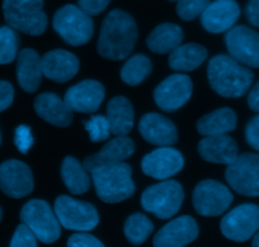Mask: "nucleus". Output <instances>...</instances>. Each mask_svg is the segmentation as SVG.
<instances>
[{
    "instance_id": "nucleus-28",
    "label": "nucleus",
    "mask_w": 259,
    "mask_h": 247,
    "mask_svg": "<svg viewBox=\"0 0 259 247\" xmlns=\"http://www.w3.org/2000/svg\"><path fill=\"white\" fill-rule=\"evenodd\" d=\"M207 50L198 43L181 44L169 54V67L174 71H193L207 59Z\"/></svg>"
},
{
    "instance_id": "nucleus-29",
    "label": "nucleus",
    "mask_w": 259,
    "mask_h": 247,
    "mask_svg": "<svg viewBox=\"0 0 259 247\" xmlns=\"http://www.w3.org/2000/svg\"><path fill=\"white\" fill-rule=\"evenodd\" d=\"M61 179L65 186L71 194H84L89 190L92 184V178L88 171L84 169L83 164L79 162L75 157H65L61 164Z\"/></svg>"
},
{
    "instance_id": "nucleus-23",
    "label": "nucleus",
    "mask_w": 259,
    "mask_h": 247,
    "mask_svg": "<svg viewBox=\"0 0 259 247\" xmlns=\"http://www.w3.org/2000/svg\"><path fill=\"white\" fill-rule=\"evenodd\" d=\"M197 151L205 161L221 165H230L239 155L238 144L229 134L203 137Z\"/></svg>"
},
{
    "instance_id": "nucleus-9",
    "label": "nucleus",
    "mask_w": 259,
    "mask_h": 247,
    "mask_svg": "<svg viewBox=\"0 0 259 247\" xmlns=\"http://www.w3.org/2000/svg\"><path fill=\"white\" fill-rule=\"evenodd\" d=\"M234 196L230 189L220 181L206 179L193 189L192 203L194 211L203 217H218L231 206Z\"/></svg>"
},
{
    "instance_id": "nucleus-37",
    "label": "nucleus",
    "mask_w": 259,
    "mask_h": 247,
    "mask_svg": "<svg viewBox=\"0 0 259 247\" xmlns=\"http://www.w3.org/2000/svg\"><path fill=\"white\" fill-rule=\"evenodd\" d=\"M68 247H104V244L97 237L80 232L70 236L68 239Z\"/></svg>"
},
{
    "instance_id": "nucleus-39",
    "label": "nucleus",
    "mask_w": 259,
    "mask_h": 247,
    "mask_svg": "<svg viewBox=\"0 0 259 247\" xmlns=\"http://www.w3.org/2000/svg\"><path fill=\"white\" fill-rule=\"evenodd\" d=\"M245 138L249 146L259 151V114L251 118L246 124Z\"/></svg>"
},
{
    "instance_id": "nucleus-11",
    "label": "nucleus",
    "mask_w": 259,
    "mask_h": 247,
    "mask_svg": "<svg viewBox=\"0 0 259 247\" xmlns=\"http://www.w3.org/2000/svg\"><path fill=\"white\" fill-rule=\"evenodd\" d=\"M220 229L231 241H248L259 231V207L248 203L231 209L221 219Z\"/></svg>"
},
{
    "instance_id": "nucleus-3",
    "label": "nucleus",
    "mask_w": 259,
    "mask_h": 247,
    "mask_svg": "<svg viewBox=\"0 0 259 247\" xmlns=\"http://www.w3.org/2000/svg\"><path fill=\"white\" fill-rule=\"evenodd\" d=\"M98 198L108 204L121 203L131 198L136 190L133 169L126 162L101 166L91 171Z\"/></svg>"
},
{
    "instance_id": "nucleus-35",
    "label": "nucleus",
    "mask_w": 259,
    "mask_h": 247,
    "mask_svg": "<svg viewBox=\"0 0 259 247\" xmlns=\"http://www.w3.org/2000/svg\"><path fill=\"white\" fill-rule=\"evenodd\" d=\"M9 247H37V237L26 224L22 223L17 227Z\"/></svg>"
},
{
    "instance_id": "nucleus-13",
    "label": "nucleus",
    "mask_w": 259,
    "mask_h": 247,
    "mask_svg": "<svg viewBox=\"0 0 259 247\" xmlns=\"http://www.w3.org/2000/svg\"><path fill=\"white\" fill-rule=\"evenodd\" d=\"M226 48L229 54L246 67L259 69V33L245 26L233 27L226 32Z\"/></svg>"
},
{
    "instance_id": "nucleus-41",
    "label": "nucleus",
    "mask_w": 259,
    "mask_h": 247,
    "mask_svg": "<svg viewBox=\"0 0 259 247\" xmlns=\"http://www.w3.org/2000/svg\"><path fill=\"white\" fill-rule=\"evenodd\" d=\"M245 16L251 26L259 28V0H249L245 7Z\"/></svg>"
},
{
    "instance_id": "nucleus-18",
    "label": "nucleus",
    "mask_w": 259,
    "mask_h": 247,
    "mask_svg": "<svg viewBox=\"0 0 259 247\" xmlns=\"http://www.w3.org/2000/svg\"><path fill=\"white\" fill-rule=\"evenodd\" d=\"M240 17V7L235 0H215L201 14V24L213 34L228 32Z\"/></svg>"
},
{
    "instance_id": "nucleus-30",
    "label": "nucleus",
    "mask_w": 259,
    "mask_h": 247,
    "mask_svg": "<svg viewBox=\"0 0 259 247\" xmlns=\"http://www.w3.org/2000/svg\"><path fill=\"white\" fill-rule=\"evenodd\" d=\"M153 65L150 59L143 54L134 55L130 57L122 66L119 76L122 81L130 86H138L145 81L146 77L151 74Z\"/></svg>"
},
{
    "instance_id": "nucleus-4",
    "label": "nucleus",
    "mask_w": 259,
    "mask_h": 247,
    "mask_svg": "<svg viewBox=\"0 0 259 247\" xmlns=\"http://www.w3.org/2000/svg\"><path fill=\"white\" fill-rule=\"evenodd\" d=\"M4 19L16 31L41 36L47 28L44 0H3Z\"/></svg>"
},
{
    "instance_id": "nucleus-44",
    "label": "nucleus",
    "mask_w": 259,
    "mask_h": 247,
    "mask_svg": "<svg viewBox=\"0 0 259 247\" xmlns=\"http://www.w3.org/2000/svg\"><path fill=\"white\" fill-rule=\"evenodd\" d=\"M2 218H3V211L0 208V221H2Z\"/></svg>"
},
{
    "instance_id": "nucleus-22",
    "label": "nucleus",
    "mask_w": 259,
    "mask_h": 247,
    "mask_svg": "<svg viewBox=\"0 0 259 247\" xmlns=\"http://www.w3.org/2000/svg\"><path fill=\"white\" fill-rule=\"evenodd\" d=\"M33 107L37 116L52 126L65 128L73 123L74 112L55 93L39 94L34 99Z\"/></svg>"
},
{
    "instance_id": "nucleus-15",
    "label": "nucleus",
    "mask_w": 259,
    "mask_h": 247,
    "mask_svg": "<svg viewBox=\"0 0 259 247\" xmlns=\"http://www.w3.org/2000/svg\"><path fill=\"white\" fill-rule=\"evenodd\" d=\"M33 175L28 165L19 160H7L0 165V189L6 195L21 199L33 190Z\"/></svg>"
},
{
    "instance_id": "nucleus-45",
    "label": "nucleus",
    "mask_w": 259,
    "mask_h": 247,
    "mask_svg": "<svg viewBox=\"0 0 259 247\" xmlns=\"http://www.w3.org/2000/svg\"><path fill=\"white\" fill-rule=\"evenodd\" d=\"M0 143H2V132H0Z\"/></svg>"
},
{
    "instance_id": "nucleus-12",
    "label": "nucleus",
    "mask_w": 259,
    "mask_h": 247,
    "mask_svg": "<svg viewBox=\"0 0 259 247\" xmlns=\"http://www.w3.org/2000/svg\"><path fill=\"white\" fill-rule=\"evenodd\" d=\"M193 82L186 74H173L164 79L154 90V101L158 108L171 113L181 109L191 99Z\"/></svg>"
},
{
    "instance_id": "nucleus-2",
    "label": "nucleus",
    "mask_w": 259,
    "mask_h": 247,
    "mask_svg": "<svg viewBox=\"0 0 259 247\" xmlns=\"http://www.w3.org/2000/svg\"><path fill=\"white\" fill-rule=\"evenodd\" d=\"M208 84L224 98H240L253 84V72L249 67L234 60L230 55H218L207 66Z\"/></svg>"
},
{
    "instance_id": "nucleus-20",
    "label": "nucleus",
    "mask_w": 259,
    "mask_h": 247,
    "mask_svg": "<svg viewBox=\"0 0 259 247\" xmlns=\"http://www.w3.org/2000/svg\"><path fill=\"white\" fill-rule=\"evenodd\" d=\"M42 74L46 79L55 82H66L79 71L80 61L66 50H52L41 57Z\"/></svg>"
},
{
    "instance_id": "nucleus-17",
    "label": "nucleus",
    "mask_w": 259,
    "mask_h": 247,
    "mask_svg": "<svg viewBox=\"0 0 259 247\" xmlns=\"http://www.w3.org/2000/svg\"><path fill=\"white\" fill-rule=\"evenodd\" d=\"M198 224L191 216H181L159 229L154 247H186L198 237Z\"/></svg>"
},
{
    "instance_id": "nucleus-6",
    "label": "nucleus",
    "mask_w": 259,
    "mask_h": 247,
    "mask_svg": "<svg viewBox=\"0 0 259 247\" xmlns=\"http://www.w3.org/2000/svg\"><path fill=\"white\" fill-rule=\"evenodd\" d=\"M184 201V190L176 180H161L144 190L141 206L149 213L160 219H169L176 216Z\"/></svg>"
},
{
    "instance_id": "nucleus-8",
    "label": "nucleus",
    "mask_w": 259,
    "mask_h": 247,
    "mask_svg": "<svg viewBox=\"0 0 259 247\" xmlns=\"http://www.w3.org/2000/svg\"><path fill=\"white\" fill-rule=\"evenodd\" d=\"M54 212L60 224L66 229L89 232L99 223L98 211L93 204L78 201L69 195H60L56 198Z\"/></svg>"
},
{
    "instance_id": "nucleus-32",
    "label": "nucleus",
    "mask_w": 259,
    "mask_h": 247,
    "mask_svg": "<svg viewBox=\"0 0 259 247\" xmlns=\"http://www.w3.org/2000/svg\"><path fill=\"white\" fill-rule=\"evenodd\" d=\"M18 44L16 29L9 26L0 27V65H8L17 59Z\"/></svg>"
},
{
    "instance_id": "nucleus-21",
    "label": "nucleus",
    "mask_w": 259,
    "mask_h": 247,
    "mask_svg": "<svg viewBox=\"0 0 259 247\" xmlns=\"http://www.w3.org/2000/svg\"><path fill=\"white\" fill-rule=\"evenodd\" d=\"M139 132L154 146H171L178 141V131L173 122L159 113L144 114L139 122Z\"/></svg>"
},
{
    "instance_id": "nucleus-24",
    "label": "nucleus",
    "mask_w": 259,
    "mask_h": 247,
    "mask_svg": "<svg viewBox=\"0 0 259 247\" xmlns=\"http://www.w3.org/2000/svg\"><path fill=\"white\" fill-rule=\"evenodd\" d=\"M41 56L32 48H24L17 56V80L26 93H34L42 81Z\"/></svg>"
},
{
    "instance_id": "nucleus-27",
    "label": "nucleus",
    "mask_w": 259,
    "mask_h": 247,
    "mask_svg": "<svg viewBox=\"0 0 259 247\" xmlns=\"http://www.w3.org/2000/svg\"><path fill=\"white\" fill-rule=\"evenodd\" d=\"M238 124V118L233 109L220 108L206 114L197 121V131L201 136H219L234 131Z\"/></svg>"
},
{
    "instance_id": "nucleus-7",
    "label": "nucleus",
    "mask_w": 259,
    "mask_h": 247,
    "mask_svg": "<svg viewBox=\"0 0 259 247\" xmlns=\"http://www.w3.org/2000/svg\"><path fill=\"white\" fill-rule=\"evenodd\" d=\"M21 219L42 243H54L61 236V224L54 209L42 199L27 202L21 211Z\"/></svg>"
},
{
    "instance_id": "nucleus-5",
    "label": "nucleus",
    "mask_w": 259,
    "mask_h": 247,
    "mask_svg": "<svg viewBox=\"0 0 259 247\" xmlns=\"http://www.w3.org/2000/svg\"><path fill=\"white\" fill-rule=\"evenodd\" d=\"M52 27L70 46H83L88 43L94 33V24L91 16L73 4L57 9L52 18Z\"/></svg>"
},
{
    "instance_id": "nucleus-36",
    "label": "nucleus",
    "mask_w": 259,
    "mask_h": 247,
    "mask_svg": "<svg viewBox=\"0 0 259 247\" xmlns=\"http://www.w3.org/2000/svg\"><path fill=\"white\" fill-rule=\"evenodd\" d=\"M33 136H32L31 127L21 124L16 128V134H14V143L21 154H27L33 146Z\"/></svg>"
},
{
    "instance_id": "nucleus-40",
    "label": "nucleus",
    "mask_w": 259,
    "mask_h": 247,
    "mask_svg": "<svg viewBox=\"0 0 259 247\" xmlns=\"http://www.w3.org/2000/svg\"><path fill=\"white\" fill-rule=\"evenodd\" d=\"M14 89L11 82L0 80V113L9 108L13 103Z\"/></svg>"
},
{
    "instance_id": "nucleus-42",
    "label": "nucleus",
    "mask_w": 259,
    "mask_h": 247,
    "mask_svg": "<svg viewBox=\"0 0 259 247\" xmlns=\"http://www.w3.org/2000/svg\"><path fill=\"white\" fill-rule=\"evenodd\" d=\"M248 107L255 113H259V81L249 91Z\"/></svg>"
},
{
    "instance_id": "nucleus-10",
    "label": "nucleus",
    "mask_w": 259,
    "mask_h": 247,
    "mask_svg": "<svg viewBox=\"0 0 259 247\" xmlns=\"http://www.w3.org/2000/svg\"><path fill=\"white\" fill-rule=\"evenodd\" d=\"M225 179L234 191L245 196H259V154L238 155L228 165Z\"/></svg>"
},
{
    "instance_id": "nucleus-25",
    "label": "nucleus",
    "mask_w": 259,
    "mask_h": 247,
    "mask_svg": "<svg viewBox=\"0 0 259 247\" xmlns=\"http://www.w3.org/2000/svg\"><path fill=\"white\" fill-rule=\"evenodd\" d=\"M106 117L113 136H127L133 131L135 112L131 102L124 96H114L108 102Z\"/></svg>"
},
{
    "instance_id": "nucleus-14",
    "label": "nucleus",
    "mask_w": 259,
    "mask_h": 247,
    "mask_svg": "<svg viewBox=\"0 0 259 247\" xmlns=\"http://www.w3.org/2000/svg\"><path fill=\"white\" fill-rule=\"evenodd\" d=\"M183 155L171 146H163L145 155L141 161V170L149 178L168 180L183 169Z\"/></svg>"
},
{
    "instance_id": "nucleus-1",
    "label": "nucleus",
    "mask_w": 259,
    "mask_h": 247,
    "mask_svg": "<svg viewBox=\"0 0 259 247\" xmlns=\"http://www.w3.org/2000/svg\"><path fill=\"white\" fill-rule=\"evenodd\" d=\"M138 41V26L133 16L121 9L109 12L101 27L97 51L103 59L121 61L133 54Z\"/></svg>"
},
{
    "instance_id": "nucleus-31",
    "label": "nucleus",
    "mask_w": 259,
    "mask_h": 247,
    "mask_svg": "<svg viewBox=\"0 0 259 247\" xmlns=\"http://www.w3.org/2000/svg\"><path fill=\"white\" fill-rule=\"evenodd\" d=\"M154 232V224L150 218L143 213H134L126 219L123 233L130 243L140 246Z\"/></svg>"
},
{
    "instance_id": "nucleus-33",
    "label": "nucleus",
    "mask_w": 259,
    "mask_h": 247,
    "mask_svg": "<svg viewBox=\"0 0 259 247\" xmlns=\"http://www.w3.org/2000/svg\"><path fill=\"white\" fill-rule=\"evenodd\" d=\"M84 127L92 142L106 141L112 134L108 119L104 116H92L89 121H84Z\"/></svg>"
},
{
    "instance_id": "nucleus-16",
    "label": "nucleus",
    "mask_w": 259,
    "mask_h": 247,
    "mask_svg": "<svg viewBox=\"0 0 259 247\" xmlns=\"http://www.w3.org/2000/svg\"><path fill=\"white\" fill-rule=\"evenodd\" d=\"M104 86L97 80H83L65 93L66 106L76 113H96L104 99Z\"/></svg>"
},
{
    "instance_id": "nucleus-46",
    "label": "nucleus",
    "mask_w": 259,
    "mask_h": 247,
    "mask_svg": "<svg viewBox=\"0 0 259 247\" xmlns=\"http://www.w3.org/2000/svg\"><path fill=\"white\" fill-rule=\"evenodd\" d=\"M169 2H177V0H169Z\"/></svg>"
},
{
    "instance_id": "nucleus-19",
    "label": "nucleus",
    "mask_w": 259,
    "mask_h": 247,
    "mask_svg": "<svg viewBox=\"0 0 259 247\" xmlns=\"http://www.w3.org/2000/svg\"><path fill=\"white\" fill-rule=\"evenodd\" d=\"M135 152V142L127 136H114L111 141L107 142L97 154L87 157L83 161V166L89 174L92 170L101 166H109L124 160L130 159Z\"/></svg>"
},
{
    "instance_id": "nucleus-43",
    "label": "nucleus",
    "mask_w": 259,
    "mask_h": 247,
    "mask_svg": "<svg viewBox=\"0 0 259 247\" xmlns=\"http://www.w3.org/2000/svg\"><path fill=\"white\" fill-rule=\"evenodd\" d=\"M251 247H259V231L253 236V242H251Z\"/></svg>"
},
{
    "instance_id": "nucleus-26",
    "label": "nucleus",
    "mask_w": 259,
    "mask_h": 247,
    "mask_svg": "<svg viewBox=\"0 0 259 247\" xmlns=\"http://www.w3.org/2000/svg\"><path fill=\"white\" fill-rule=\"evenodd\" d=\"M183 41V29L174 23H161L153 29L146 38V46L158 55L170 54L181 46Z\"/></svg>"
},
{
    "instance_id": "nucleus-34",
    "label": "nucleus",
    "mask_w": 259,
    "mask_h": 247,
    "mask_svg": "<svg viewBox=\"0 0 259 247\" xmlns=\"http://www.w3.org/2000/svg\"><path fill=\"white\" fill-rule=\"evenodd\" d=\"M211 0H177V14L183 21H193L203 13Z\"/></svg>"
},
{
    "instance_id": "nucleus-38",
    "label": "nucleus",
    "mask_w": 259,
    "mask_h": 247,
    "mask_svg": "<svg viewBox=\"0 0 259 247\" xmlns=\"http://www.w3.org/2000/svg\"><path fill=\"white\" fill-rule=\"evenodd\" d=\"M111 0H78V7L88 16H98L106 11Z\"/></svg>"
}]
</instances>
